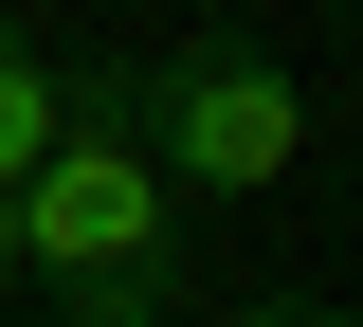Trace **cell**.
<instances>
[{"mask_svg":"<svg viewBox=\"0 0 363 327\" xmlns=\"http://www.w3.org/2000/svg\"><path fill=\"white\" fill-rule=\"evenodd\" d=\"M109 128L164 164V200H272L309 164V92H291V55L255 37H182L145 73H109Z\"/></svg>","mask_w":363,"mask_h":327,"instance_id":"1","label":"cell"},{"mask_svg":"<svg viewBox=\"0 0 363 327\" xmlns=\"http://www.w3.org/2000/svg\"><path fill=\"white\" fill-rule=\"evenodd\" d=\"M145 273H182V200H164V164L73 92L55 164L18 182V291H145Z\"/></svg>","mask_w":363,"mask_h":327,"instance_id":"2","label":"cell"},{"mask_svg":"<svg viewBox=\"0 0 363 327\" xmlns=\"http://www.w3.org/2000/svg\"><path fill=\"white\" fill-rule=\"evenodd\" d=\"M55 128H73V73H55V55H37V18L0 0V200L55 164Z\"/></svg>","mask_w":363,"mask_h":327,"instance_id":"3","label":"cell"},{"mask_svg":"<svg viewBox=\"0 0 363 327\" xmlns=\"http://www.w3.org/2000/svg\"><path fill=\"white\" fill-rule=\"evenodd\" d=\"M55 327H182V273H145V291H55Z\"/></svg>","mask_w":363,"mask_h":327,"instance_id":"4","label":"cell"},{"mask_svg":"<svg viewBox=\"0 0 363 327\" xmlns=\"http://www.w3.org/2000/svg\"><path fill=\"white\" fill-rule=\"evenodd\" d=\"M218 327H363V309H309V291H255V309H218Z\"/></svg>","mask_w":363,"mask_h":327,"instance_id":"5","label":"cell"},{"mask_svg":"<svg viewBox=\"0 0 363 327\" xmlns=\"http://www.w3.org/2000/svg\"><path fill=\"white\" fill-rule=\"evenodd\" d=\"M0 291H18V200H0Z\"/></svg>","mask_w":363,"mask_h":327,"instance_id":"6","label":"cell"}]
</instances>
